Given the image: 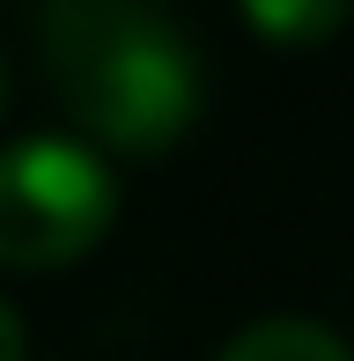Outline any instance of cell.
<instances>
[{
  "label": "cell",
  "instance_id": "3",
  "mask_svg": "<svg viewBox=\"0 0 354 361\" xmlns=\"http://www.w3.org/2000/svg\"><path fill=\"white\" fill-rule=\"evenodd\" d=\"M214 361H354V347L317 317H266L251 332H236Z\"/></svg>",
  "mask_w": 354,
  "mask_h": 361
},
{
  "label": "cell",
  "instance_id": "6",
  "mask_svg": "<svg viewBox=\"0 0 354 361\" xmlns=\"http://www.w3.org/2000/svg\"><path fill=\"white\" fill-rule=\"evenodd\" d=\"M0 104H8V59H0Z\"/></svg>",
  "mask_w": 354,
  "mask_h": 361
},
{
  "label": "cell",
  "instance_id": "2",
  "mask_svg": "<svg viewBox=\"0 0 354 361\" xmlns=\"http://www.w3.org/2000/svg\"><path fill=\"white\" fill-rule=\"evenodd\" d=\"M118 221V177L89 140H23L0 155V266L52 273L89 258Z\"/></svg>",
  "mask_w": 354,
  "mask_h": 361
},
{
  "label": "cell",
  "instance_id": "5",
  "mask_svg": "<svg viewBox=\"0 0 354 361\" xmlns=\"http://www.w3.org/2000/svg\"><path fill=\"white\" fill-rule=\"evenodd\" d=\"M0 361H23V317L8 310V295H0Z\"/></svg>",
  "mask_w": 354,
  "mask_h": 361
},
{
  "label": "cell",
  "instance_id": "1",
  "mask_svg": "<svg viewBox=\"0 0 354 361\" xmlns=\"http://www.w3.org/2000/svg\"><path fill=\"white\" fill-rule=\"evenodd\" d=\"M44 74L96 147L163 155L200 118V59L155 0H52Z\"/></svg>",
  "mask_w": 354,
  "mask_h": 361
},
{
  "label": "cell",
  "instance_id": "4",
  "mask_svg": "<svg viewBox=\"0 0 354 361\" xmlns=\"http://www.w3.org/2000/svg\"><path fill=\"white\" fill-rule=\"evenodd\" d=\"M354 15V0H244V23L266 44H325Z\"/></svg>",
  "mask_w": 354,
  "mask_h": 361
}]
</instances>
